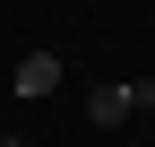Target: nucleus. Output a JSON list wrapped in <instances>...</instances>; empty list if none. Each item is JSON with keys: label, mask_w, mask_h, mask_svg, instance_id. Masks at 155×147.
Returning a JSON list of instances; mask_svg holds the SVG:
<instances>
[{"label": "nucleus", "mask_w": 155, "mask_h": 147, "mask_svg": "<svg viewBox=\"0 0 155 147\" xmlns=\"http://www.w3.org/2000/svg\"><path fill=\"white\" fill-rule=\"evenodd\" d=\"M0 147H26V138H0Z\"/></svg>", "instance_id": "4"}, {"label": "nucleus", "mask_w": 155, "mask_h": 147, "mask_svg": "<svg viewBox=\"0 0 155 147\" xmlns=\"http://www.w3.org/2000/svg\"><path fill=\"white\" fill-rule=\"evenodd\" d=\"M86 113H95V130H112V121H129V87H95V104H86Z\"/></svg>", "instance_id": "2"}, {"label": "nucleus", "mask_w": 155, "mask_h": 147, "mask_svg": "<svg viewBox=\"0 0 155 147\" xmlns=\"http://www.w3.org/2000/svg\"><path fill=\"white\" fill-rule=\"evenodd\" d=\"M9 87H17V95H52V87H61V61H52V52H26Z\"/></svg>", "instance_id": "1"}, {"label": "nucleus", "mask_w": 155, "mask_h": 147, "mask_svg": "<svg viewBox=\"0 0 155 147\" xmlns=\"http://www.w3.org/2000/svg\"><path fill=\"white\" fill-rule=\"evenodd\" d=\"M129 113H155V78H129Z\"/></svg>", "instance_id": "3"}]
</instances>
